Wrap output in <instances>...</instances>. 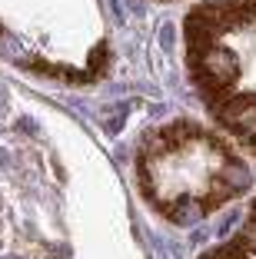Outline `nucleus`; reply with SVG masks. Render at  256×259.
I'll return each mask as SVG.
<instances>
[{
  "mask_svg": "<svg viewBox=\"0 0 256 259\" xmlns=\"http://www.w3.org/2000/svg\"><path fill=\"white\" fill-rule=\"evenodd\" d=\"M236 246L246 249V252H256V213H253V220L243 226V233L236 236Z\"/></svg>",
  "mask_w": 256,
  "mask_h": 259,
  "instance_id": "nucleus-1",
  "label": "nucleus"
}]
</instances>
